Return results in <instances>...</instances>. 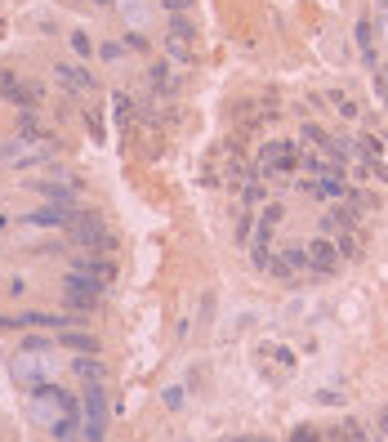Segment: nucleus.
<instances>
[{
    "label": "nucleus",
    "mask_w": 388,
    "mask_h": 442,
    "mask_svg": "<svg viewBox=\"0 0 388 442\" xmlns=\"http://www.w3.org/2000/svg\"><path fill=\"white\" fill-rule=\"evenodd\" d=\"M72 433H80V420H67V416H63V420L54 424V438H58V442H72Z\"/></svg>",
    "instance_id": "aec40b11"
},
{
    "label": "nucleus",
    "mask_w": 388,
    "mask_h": 442,
    "mask_svg": "<svg viewBox=\"0 0 388 442\" xmlns=\"http://www.w3.org/2000/svg\"><path fill=\"white\" fill-rule=\"evenodd\" d=\"M335 103H340V116H348V121H357V116H362V108L348 103V98H340V94H335Z\"/></svg>",
    "instance_id": "a878e982"
},
{
    "label": "nucleus",
    "mask_w": 388,
    "mask_h": 442,
    "mask_svg": "<svg viewBox=\"0 0 388 442\" xmlns=\"http://www.w3.org/2000/svg\"><path fill=\"white\" fill-rule=\"evenodd\" d=\"M303 143H322V148H326V143H330V134L317 125V121H308V125H303Z\"/></svg>",
    "instance_id": "412c9836"
},
{
    "label": "nucleus",
    "mask_w": 388,
    "mask_h": 442,
    "mask_svg": "<svg viewBox=\"0 0 388 442\" xmlns=\"http://www.w3.org/2000/svg\"><path fill=\"white\" fill-rule=\"evenodd\" d=\"M23 327H45V331H76L85 327L80 313H19V317H0V331H23Z\"/></svg>",
    "instance_id": "7ed1b4c3"
},
{
    "label": "nucleus",
    "mask_w": 388,
    "mask_h": 442,
    "mask_svg": "<svg viewBox=\"0 0 388 442\" xmlns=\"http://www.w3.org/2000/svg\"><path fill=\"white\" fill-rule=\"evenodd\" d=\"M0 94H5L14 108H36L41 103V85H27L14 72H0Z\"/></svg>",
    "instance_id": "6e6552de"
},
{
    "label": "nucleus",
    "mask_w": 388,
    "mask_h": 442,
    "mask_svg": "<svg viewBox=\"0 0 388 442\" xmlns=\"http://www.w3.org/2000/svg\"><path fill=\"white\" fill-rule=\"evenodd\" d=\"M80 406H85V442H103V424H108V398H103V389L90 384V394L80 398Z\"/></svg>",
    "instance_id": "39448f33"
},
{
    "label": "nucleus",
    "mask_w": 388,
    "mask_h": 442,
    "mask_svg": "<svg viewBox=\"0 0 388 442\" xmlns=\"http://www.w3.org/2000/svg\"><path fill=\"white\" fill-rule=\"evenodd\" d=\"M259 442H273V438H259Z\"/></svg>",
    "instance_id": "72a5a7b5"
},
{
    "label": "nucleus",
    "mask_w": 388,
    "mask_h": 442,
    "mask_svg": "<svg viewBox=\"0 0 388 442\" xmlns=\"http://www.w3.org/2000/svg\"><path fill=\"white\" fill-rule=\"evenodd\" d=\"M196 36V27L188 23V19H179V14H174V19H170V41H192Z\"/></svg>",
    "instance_id": "a211bd4d"
},
{
    "label": "nucleus",
    "mask_w": 388,
    "mask_h": 442,
    "mask_svg": "<svg viewBox=\"0 0 388 442\" xmlns=\"http://www.w3.org/2000/svg\"><path fill=\"white\" fill-rule=\"evenodd\" d=\"M72 273L112 286V282H116V259H108V255H76V259H72Z\"/></svg>",
    "instance_id": "1a4fd4ad"
},
{
    "label": "nucleus",
    "mask_w": 388,
    "mask_h": 442,
    "mask_svg": "<svg viewBox=\"0 0 388 442\" xmlns=\"http://www.w3.org/2000/svg\"><path fill=\"white\" fill-rule=\"evenodd\" d=\"M54 339H45V335H23V353H45Z\"/></svg>",
    "instance_id": "5701e85b"
},
{
    "label": "nucleus",
    "mask_w": 388,
    "mask_h": 442,
    "mask_svg": "<svg viewBox=\"0 0 388 442\" xmlns=\"http://www.w3.org/2000/svg\"><path fill=\"white\" fill-rule=\"evenodd\" d=\"M290 442H317V433H313V429H299V433H295Z\"/></svg>",
    "instance_id": "7c9ffc66"
},
{
    "label": "nucleus",
    "mask_w": 388,
    "mask_h": 442,
    "mask_svg": "<svg viewBox=\"0 0 388 442\" xmlns=\"http://www.w3.org/2000/svg\"><path fill=\"white\" fill-rule=\"evenodd\" d=\"M54 76H58V85L67 94H90L94 90V76L85 72V67H72V63H58L54 67Z\"/></svg>",
    "instance_id": "f8f14e48"
},
{
    "label": "nucleus",
    "mask_w": 388,
    "mask_h": 442,
    "mask_svg": "<svg viewBox=\"0 0 388 442\" xmlns=\"http://www.w3.org/2000/svg\"><path fill=\"white\" fill-rule=\"evenodd\" d=\"M103 295H108V282L80 277V273H67V277H63V304H67L72 313H80V317H90Z\"/></svg>",
    "instance_id": "f03ea898"
},
{
    "label": "nucleus",
    "mask_w": 388,
    "mask_h": 442,
    "mask_svg": "<svg viewBox=\"0 0 388 442\" xmlns=\"http://www.w3.org/2000/svg\"><path fill=\"white\" fill-rule=\"evenodd\" d=\"M303 250H308V273H317V277H330L335 268L344 264L340 250H335V242H326V237H317V242L303 246Z\"/></svg>",
    "instance_id": "0eeeda50"
},
{
    "label": "nucleus",
    "mask_w": 388,
    "mask_h": 442,
    "mask_svg": "<svg viewBox=\"0 0 388 442\" xmlns=\"http://www.w3.org/2000/svg\"><path fill=\"white\" fill-rule=\"evenodd\" d=\"M295 165H299V148H295V143H263V148H259V161H255V170H259V175H268V179L290 175Z\"/></svg>",
    "instance_id": "20e7f679"
},
{
    "label": "nucleus",
    "mask_w": 388,
    "mask_h": 442,
    "mask_svg": "<svg viewBox=\"0 0 388 442\" xmlns=\"http://www.w3.org/2000/svg\"><path fill=\"white\" fill-rule=\"evenodd\" d=\"M9 228V215H0V232H5Z\"/></svg>",
    "instance_id": "473e14b6"
},
{
    "label": "nucleus",
    "mask_w": 388,
    "mask_h": 442,
    "mask_svg": "<svg viewBox=\"0 0 388 442\" xmlns=\"http://www.w3.org/2000/svg\"><path fill=\"white\" fill-rule=\"evenodd\" d=\"M379 433L388 438V411H379Z\"/></svg>",
    "instance_id": "2f4dec72"
},
{
    "label": "nucleus",
    "mask_w": 388,
    "mask_h": 442,
    "mask_svg": "<svg viewBox=\"0 0 388 442\" xmlns=\"http://www.w3.org/2000/svg\"><path fill=\"white\" fill-rule=\"evenodd\" d=\"M14 130H19V139H27V143H41L45 152H54V148H58V139L45 130V121H41V116L31 112V108H23L19 116H14Z\"/></svg>",
    "instance_id": "423d86ee"
},
{
    "label": "nucleus",
    "mask_w": 388,
    "mask_h": 442,
    "mask_svg": "<svg viewBox=\"0 0 388 442\" xmlns=\"http://www.w3.org/2000/svg\"><path fill=\"white\" fill-rule=\"evenodd\" d=\"M72 49H76V54H90V36H85V31H72Z\"/></svg>",
    "instance_id": "bb28decb"
},
{
    "label": "nucleus",
    "mask_w": 388,
    "mask_h": 442,
    "mask_svg": "<svg viewBox=\"0 0 388 442\" xmlns=\"http://www.w3.org/2000/svg\"><path fill=\"white\" fill-rule=\"evenodd\" d=\"M263 197H268V192H263V183H259V175H250V183L241 188V201H246V206H259Z\"/></svg>",
    "instance_id": "f3484780"
},
{
    "label": "nucleus",
    "mask_w": 388,
    "mask_h": 442,
    "mask_svg": "<svg viewBox=\"0 0 388 442\" xmlns=\"http://www.w3.org/2000/svg\"><path fill=\"white\" fill-rule=\"evenodd\" d=\"M125 49H147V41L139 36V31H134V36H125Z\"/></svg>",
    "instance_id": "c756f323"
},
{
    "label": "nucleus",
    "mask_w": 388,
    "mask_h": 442,
    "mask_svg": "<svg viewBox=\"0 0 388 442\" xmlns=\"http://www.w3.org/2000/svg\"><path fill=\"white\" fill-rule=\"evenodd\" d=\"M161 5H165V9H170V14H183V9H188V5H192V0H161Z\"/></svg>",
    "instance_id": "c85d7f7f"
},
{
    "label": "nucleus",
    "mask_w": 388,
    "mask_h": 442,
    "mask_svg": "<svg viewBox=\"0 0 388 442\" xmlns=\"http://www.w3.org/2000/svg\"><path fill=\"white\" fill-rule=\"evenodd\" d=\"M340 433H344V442H370V438H366V429H362L357 420H348V424H344Z\"/></svg>",
    "instance_id": "b1692460"
},
{
    "label": "nucleus",
    "mask_w": 388,
    "mask_h": 442,
    "mask_svg": "<svg viewBox=\"0 0 388 442\" xmlns=\"http://www.w3.org/2000/svg\"><path fill=\"white\" fill-rule=\"evenodd\" d=\"M72 215L76 210H67V206H41V210L27 215V224L31 228H67V224H72Z\"/></svg>",
    "instance_id": "ddd939ff"
},
{
    "label": "nucleus",
    "mask_w": 388,
    "mask_h": 442,
    "mask_svg": "<svg viewBox=\"0 0 388 442\" xmlns=\"http://www.w3.org/2000/svg\"><path fill=\"white\" fill-rule=\"evenodd\" d=\"M116 108H121V125L134 121V103H130V94H116Z\"/></svg>",
    "instance_id": "393cba45"
},
{
    "label": "nucleus",
    "mask_w": 388,
    "mask_h": 442,
    "mask_svg": "<svg viewBox=\"0 0 388 442\" xmlns=\"http://www.w3.org/2000/svg\"><path fill=\"white\" fill-rule=\"evenodd\" d=\"M281 219H285V210H281V206H277V201H273V206H268V210H263V219H259V228H268V232H273V228L281 224Z\"/></svg>",
    "instance_id": "4be33fe9"
},
{
    "label": "nucleus",
    "mask_w": 388,
    "mask_h": 442,
    "mask_svg": "<svg viewBox=\"0 0 388 442\" xmlns=\"http://www.w3.org/2000/svg\"><path fill=\"white\" fill-rule=\"evenodd\" d=\"M58 344L67 353H98V349H103L98 335H90V331H58Z\"/></svg>",
    "instance_id": "4468645a"
},
{
    "label": "nucleus",
    "mask_w": 388,
    "mask_h": 442,
    "mask_svg": "<svg viewBox=\"0 0 388 442\" xmlns=\"http://www.w3.org/2000/svg\"><path fill=\"white\" fill-rule=\"evenodd\" d=\"M352 152H362V157H366L370 165H375L384 148H379V139H370V134H362V139H357V143H352Z\"/></svg>",
    "instance_id": "dca6fc26"
},
{
    "label": "nucleus",
    "mask_w": 388,
    "mask_h": 442,
    "mask_svg": "<svg viewBox=\"0 0 388 442\" xmlns=\"http://www.w3.org/2000/svg\"><path fill=\"white\" fill-rule=\"evenodd\" d=\"M72 371H76L85 384H103V376H108V366L98 362V353H80V358L72 362Z\"/></svg>",
    "instance_id": "2eb2a0df"
},
{
    "label": "nucleus",
    "mask_w": 388,
    "mask_h": 442,
    "mask_svg": "<svg viewBox=\"0 0 388 442\" xmlns=\"http://www.w3.org/2000/svg\"><path fill=\"white\" fill-rule=\"evenodd\" d=\"M303 268H308V250L303 246H285V250H277V259H268V273L273 277H295Z\"/></svg>",
    "instance_id": "9d476101"
},
{
    "label": "nucleus",
    "mask_w": 388,
    "mask_h": 442,
    "mask_svg": "<svg viewBox=\"0 0 388 442\" xmlns=\"http://www.w3.org/2000/svg\"><path fill=\"white\" fill-rule=\"evenodd\" d=\"M31 192H41L49 206H67V210H76V201H80V183H27Z\"/></svg>",
    "instance_id": "9b49d317"
},
{
    "label": "nucleus",
    "mask_w": 388,
    "mask_h": 442,
    "mask_svg": "<svg viewBox=\"0 0 388 442\" xmlns=\"http://www.w3.org/2000/svg\"><path fill=\"white\" fill-rule=\"evenodd\" d=\"M67 242L80 246V250H116V237L103 228V219L94 210H76L72 224H67Z\"/></svg>",
    "instance_id": "f257e3e1"
},
{
    "label": "nucleus",
    "mask_w": 388,
    "mask_h": 442,
    "mask_svg": "<svg viewBox=\"0 0 388 442\" xmlns=\"http://www.w3.org/2000/svg\"><path fill=\"white\" fill-rule=\"evenodd\" d=\"M165 406L179 411V406H183V389H165Z\"/></svg>",
    "instance_id": "cd10ccee"
},
{
    "label": "nucleus",
    "mask_w": 388,
    "mask_h": 442,
    "mask_svg": "<svg viewBox=\"0 0 388 442\" xmlns=\"http://www.w3.org/2000/svg\"><path fill=\"white\" fill-rule=\"evenodd\" d=\"M335 250H340V259H352V255H357V237H352V228H344V232H340Z\"/></svg>",
    "instance_id": "6ab92c4d"
}]
</instances>
